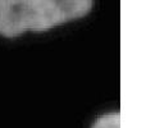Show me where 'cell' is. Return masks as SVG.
Instances as JSON below:
<instances>
[{"instance_id": "1", "label": "cell", "mask_w": 146, "mask_h": 128, "mask_svg": "<svg viewBox=\"0 0 146 128\" xmlns=\"http://www.w3.org/2000/svg\"><path fill=\"white\" fill-rule=\"evenodd\" d=\"M94 0H0V35L44 32L91 12Z\"/></svg>"}, {"instance_id": "2", "label": "cell", "mask_w": 146, "mask_h": 128, "mask_svg": "<svg viewBox=\"0 0 146 128\" xmlns=\"http://www.w3.org/2000/svg\"><path fill=\"white\" fill-rule=\"evenodd\" d=\"M92 128H121L119 113H108L100 115L94 123Z\"/></svg>"}]
</instances>
